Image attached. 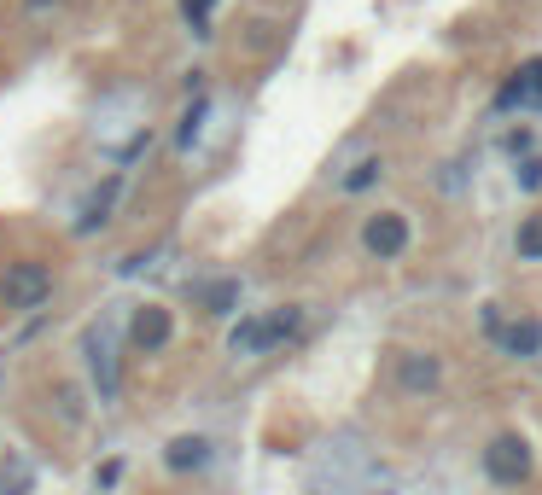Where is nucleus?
Masks as SVG:
<instances>
[{"label": "nucleus", "instance_id": "f03ea898", "mask_svg": "<svg viewBox=\"0 0 542 495\" xmlns=\"http://www.w3.org/2000/svg\"><path fill=\"white\" fill-rule=\"evenodd\" d=\"M47 292H53V268L47 263H12L6 268V280H0L6 309H41Z\"/></svg>", "mask_w": 542, "mask_h": 495}, {"label": "nucleus", "instance_id": "20e7f679", "mask_svg": "<svg viewBox=\"0 0 542 495\" xmlns=\"http://www.w3.org/2000/svg\"><path fill=\"white\" fill-rule=\"evenodd\" d=\"M362 245H368L373 257H403L408 222L397 216V210H379V216H368V228H362Z\"/></svg>", "mask_w": 542, "mask_h": 495}, {"label": "nucleus", "instance_id": "dca6fc26", "mask_svg": "<svg viewBox=\"0 0 542 495\" xmlns=\"http://www.w3.org/2000/svg\"><path fill=\"white\" fill-rule=\"evenodd\" d=\"M210 6H216V0H187V24H193V35H210Z\"/></svg>", "mask_w": 542, "mask_h": 495}, {"label": "nucleus", "instance_id": "4468645a", "mask_svg": "<svg viewBox=\"0 0 542 495\" xmlns=\"http://www.w3.org/2000/svg\"><path fill=\"white\" fill-rule=\"evenodd\" d=\"M519 257H525V263H542V216H525V228H519Z\"/></svg>", "mask_w": 542, "mask_h": 495}, {"label": "nucleus", "instance_id": "ddd939ff", "mask_svg": "<svg viewBox=\"0 0 542 495\" xmlns=\"http://www.w3.org/2000/svg\"><path fill=\"white\" fill-rule=\"evenodd\" d=\"M525 99H531V76L513 70L508 82H502V94H496V111H513V105H525Z\"/></svg>", "mask_w": 542, "mask_h": 495}, {"label": "nucleus", "instance_id": "9b49d317", "mask_svg": "<svg viewBox=\"0 0 542 495\" xmlns=\"http://www.w3.org/2000/svg\"><path fill=\"white\" fill-rule=\"evenodd\" d=\"M502 344H508V356H537L542 350V321H519V327L502 332Z\"/></svg>", "mask_w": 542, "mask_h": 495}, {"label": "nucleus", "instance_id": "f257e3e1", "mask_svg": "<svg viewBox=\"0 0 542 495\" xmlns=\"http://www.w3.org/2000/svg\"><path fill=\"white\" fill-rule=\"evenodd\" d=\"M298 321H304V315H298L292 303H286V309H274L269 321H239L234 338H228V350H234V356H257V350H274L280 338H292V332H298Z\"/></svg>", "mask_w": 542, "mask_h": 495}, {"label": "nucleus", "instance_id": "f8f14e48", "mask_svg": "<svg viewBox=\"0 0 542 495\" xmlns=\"http://www.w3.org/2000/svg\"><path fill=\"white\" fill-rule=\"evenodd\" d=\"M204 117H210V105H204V94H199V99H193V105H187V117H181V129H175V146H181V152H187V146L199 140Z\"/></svg>", "mask_w": 542, "mask_h": 495}, {"label": "nucleus", "instance_id": "39448f33", "mask_svg": "<svg viewBox=\"0 0 542 495\" xmlns=\"http://www.w3.org/2000/svg\"><path fill=\"white\" fill-rule=\"evenodd\" d=\"M88 373H94V385H100V402H111L117 396V356H111V332H88Z\"/></svg>", "mask_w": 542, "mask_h": 495}, {"label": "nucleus", "instance_id": "423d86ee", "mask_svg": "<svg viewBox=\"0 0 542 495\" xmlns=\"http://www.w3.org/2000/svg\"><path fill=\"white\" fill-rule=\"evenodd\" d=\"M438 379H443V362L426 356V350H414V356L397 362V385H403V391H438Z\"/></svg>", "mask_w": 542, "mask_h": 495}, {"label": "nucleus", "instance_id": "2eb2a0df", "mask_svg": "<svg viewBox=\"0 0 542 495\" xmlns=\"http://www.w3.org/2000/svg\"><path fill=\"white\" fill-rule=\"evenodd\" d=\"M373 181H379V158H362V164L344 175V187H350V193H362V187H373Z\"/></svg>", "mask_w": 542, "mask_h": 495}, {"label": "nucleus", "instance_id": "6ab92c4d", "mask_svg": "<svg viewBox=\"0 0 542 495\" xmlns=\"http://www.w3.org/2000/svg\"><path fill=\"white\" fill-rule=\"evenodd\" d=\"M30 6H35V12H41V6H47V0H30Z\"/></svg>", "mask_w": 542, "mask_h": 495}, {"label": "nucleus", "instance_id": "1a4fd4ad", "mask_svg": "<svg viewBox=\"0 0 542 495\" xmlns=\"http://www.w3.org/2000/svg\"><path fill=\"white\" fill-rule=\"evenodd\" d=\"M164 461H170V472H199V466H210V443L204 437H175L164 449Z\"/></svg>", "mask_w": 542, "mask_h": 495}, {"label": "nucleus", "instance_id": "6e6552de", "mask_svg": "<svg viewBox=\"0 0 542 495\" xmlns=\"http://www.w3.org/2000/svg\"><path fill=\"white\" fill-rule=\"evenodd\" d=\"M117 193H123V175H111L100 193L82 204V216H76V233H94V228H105L111 222V204H117Z\"/></svg>", "mask_w": 542, "mask_h": 495}, {"label": "nucleus", "instance_id": "f3484780", "mask_svg": "<svg viewBox=\"0 0 542 495\" xmlns=\"http://www.w3.org/2000/svg\"><path fill=\"white\" fill-rule=\"evenodd\" d=\"M519 187H525V193L542 187V158H525V164H519Z\"/></svg>", "mask_w": 542, "mask_h": 495}, {"label": "nucleus", "instance_id": "0eeeda50", "mask_svg": "<svg viewBox=\"0 0 542 495\" xmlns=\"http://www.w3.org/2000/svg\"><path fill=\"white\" fill-rule=\"evenodd\" d=\"M170 309H140L135 315V350H146V356H152V350H164V344H170Z\"/></svg>", "mask_w": 542, "mask_h": 495}, {"label": "nucleus", "instance_id": "9d476101", "mask_svg": "<svg viewBox=\"0 0 542 495\" xmlns=\"http://www.w3.org/2000/svg\"><path fill=\"white\" fill-rule=\"evenodd\" d=\"M193 297H199L210 315H228V309L239 303V280H210V286H199Z\"/></svg>", "mask_w": 542, "mask_h": 495}, {"label": "nucleus", "instance_id": "a211bd4d", "mask_svg": "<svg viewBox=\"0 0 542 495\" xmlns=\"http://www.w3.org/2000/svg\"><path fill=\"white\" fill-rule=\"evenodd\" d=\"M525 76H531V99L542 105V59H531V65H525Z\"/></svg>", "mask_w": 542, "mask_h": 495}, {"label": "nucleus", "instance_id": "7ed1b4c3", "mask_svg": "<svg viewBox=\"0 0 542 495\" xmlns=\"http://www.w3.org/2000/svg\"><path fill=\"white\" fill-rule=\"evenodd\" d=\"M484 472H490L496 484H525V478H531V443H525L519 431H502V437L484 449Z\"/></svg>", "mask_w": 542, "mask_h": 495}]
</instances>
